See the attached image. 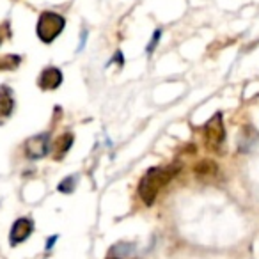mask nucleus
Listing matches in <instances>:
<instances>
[{"label": "nucleus", "mask_w": 259, "mask_h": 259, "mask_svg": "<svg viewBox=\"0 0 259 259\" xmlns=\"http://www.w3.org/2000/svg\"><path fill=\"white\" fill-rule=\"evenodd\" d=\"M181 170V163H169V165L162 167H151L148 172L142 176L141 183H139V195L144 201V204L153 206L158 192L169 183L170 180L178 176Z\"/></svg>", "instance_id": "1"}, {"label": "nucleus", "mask_w": 259, "mask_h": 259, "mask_svg": "<svg viewBox=\"0 0 259 259\" xmlns=\"http://www.w3.org/2000/svg\"><path fill=\"white\" fill-rule=\"evenodd\" d=\"M64 27H66L64 16L54 11H45L41 13L39 20H37L36 34L43 43H54L62 34Z\"/></svg>", "instance_id": "2"}, {"label": "nucleus", "mask_w": 259, "mask_h": 259, "mask_svg": "<svg viewBox=\"0 0 259 259\" xmlns=\"http://www.w3.org/2000/svg\"><path fill=\"white\" fill-rule=\"evenodd\" d=\"M204 144L208 149L217 151L220 149V146L226 141V128H224V121H222V114L217 112L211 119L204 124Z\"/></svg>", "instance_id": "3"}, {"label": "nucleus", "mask_w": 259, "mask_h": 259, "mask_svg": "<svg viewBox=\"0 0 259 259\" xmlns=\"http://www.w3.org/2000/svg\"><path fill=\"white\" fill-rule=\"evenodd\" d=\"M48 151H50V137H48V134L34 135L25 142V153L30 160L43 158V156L48 155Z\"/></svg>", "instance_id": "4"}, {"label": "nucleus", "mask_w": 259, "mask_h": 259, "mask_svg": "<svg viewBox=\"0 0 259 259\" xmlns=\"http://www.w3.org/2000/svg\"><path fill=\"white\" fill-rule=\"evenodd\" d=\"M32 229H34L32 220L27 219V217H22V219H18L15 224H13L11 234H9V241H11V245L23 243V241H25L27 238L32 234Z\"/></svg>", "instance_id": "5"}, {"label": "nucleus", "mask_w": 259, "mask_h": 259, "mask_svg": "<svg viewBox=\"0 0 259 259\" xmlns=\"http://www.w3.org/2000/svg\"><path fill=\"white\" fill-rule=\"evenodd\" d=\"M37 83H39V87L43 91H54L57 89L59 85L62 83V73L59 68H54V66H50V68L43 69L39 75V80H37Z\"/></svg>", "instance_id": "6"}, {"label": "nucleus", "mask_w": 259, "mask_h": 259, "mask_svg": "<svg viewBox=\"0 0 259 259\" xmlns=\"http://www.w3.org/2000/svg\"><path fill=\"white\" fill-rule=\"evenodd\" d=\"M194 172L199 181H213L219 174V167L213 160H201L197 165L194 167Z\"/></svg>", "instance_id": "7"}, {"label": "nucleus", "mask_w": 259, "mask_h": 259, "mask_svg": "<svg viewBox=\"0 0 259 259\" xmlns=\"http://www.w3.org/2000/svg\"><path fill=\"white\" fill-rule=\"evenodd\" d=\"M15 108V98L13 91L8 85H0V121L8 119Z\"/></svg>", "instance_id": "8"}, {"label": "nucleus", "mask_w": 259, "mask_h": 259, "mask_svg": "<svg viewBox=\"0 0 259 259\" xmlns=\"http://www.w3.org/2000/svg\"><path fill=\"white\" fill-rule=\"evenodd\" d=\"M73 141H75L73 134H69V132L62 134L61 137H59L57 141H55V146H54V158L55 160L62 158V156H64L66 153L69 151V148L73 146Z\"/></svg>", "instance_id": "9"}, {"label": "nucleus", "mask_w": 259, "mask_h": 259, "mask_svg": "<svg viewBox=\"0 0 259 259\" xmlns=\"http://www.w3.org/2000/svg\"><path fill=\"white\" fill-rule=\"evenodd\" d=\"M257 132H255L252 126H245V128H241V134H240V151H248V149L252 148V146L255 144V141H257Z\"/></svg>", "instance_id": "10"}, {"label": "nucleus", "mask_w": 259, "mask_h": 259, "mask_svg": "<svg viewBox=\"0 0 259 259\" xmlns=\"http://www.w3.org/2000/svg\"><path fill=\"white\" fill-rule=\"evenodd\" d=\"M73 188H75V180H73L71 176L66 178L64 181L59 183V190H61L62 194H69V192H73Z\"/></svg>", "instance_id": "11"}, {"label": "nucleus", "mask_w": 259, "mask_h": 259, "mask_svg": "<svg viewBox=\"0 0 259 259\" xmlns=\"http://www.w3.org/2000/svg\"><path fill=\"white\" fill-rule=\"evenodd\" d=\"M160 37H162V30H155L153 32V37H151V43L148 45V54H153V50H155V47L160 43Z\"/></svg>", "instance_id": "12"}, {"label": "nucleus", "mask_w": 259, "mask_h": 259, "mask_svg": "<svg viewBox=\"0 0 259 259\" xmlns=\"http://www.w3.org/2000/svg\"><path fill=\"white\" fill-rule=\"evenodd\" d=\"M57 240V236H52L50 240H48V245H47V248H52V245H54V241Z\"/></svg>", "instance_id": "13"}, {"label": "nucleus", "mask_w": 259, "mask_h": 259, "mask_svg": "<svg viewBox=\"0 0 259 259\" xmlns=\"http://www.w3.org/2000/svg\"><path fill=\"white\" fill-rule=\"evenodd\" d=\"M0 43H2V36H0Z\"/></svg>", "instance_id": "14"}]
</instances>
